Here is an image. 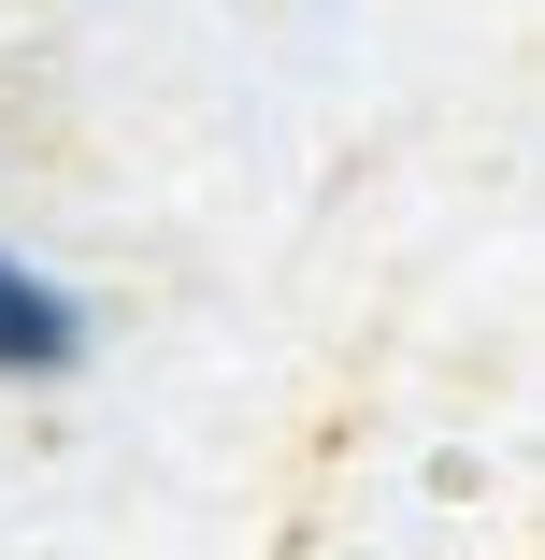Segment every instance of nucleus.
Returning a JSON list of instances; mask_svg holds the SVG:
<instances>
[{"label": "nucleus", "instance_id": "nucleus-1", "mask_svg": "<svg viewBox=\"0 0 545 560\" xmlns=\"http://www.w3.org/2000/svg\"><path fill=\"white\" fill-rule=\"evenodd\" d=\"M86 302L44 273V259H0V388H58V374H86Z\"/></svg>", "mask_w": 545, "mask_h": 560}]
</instances>
